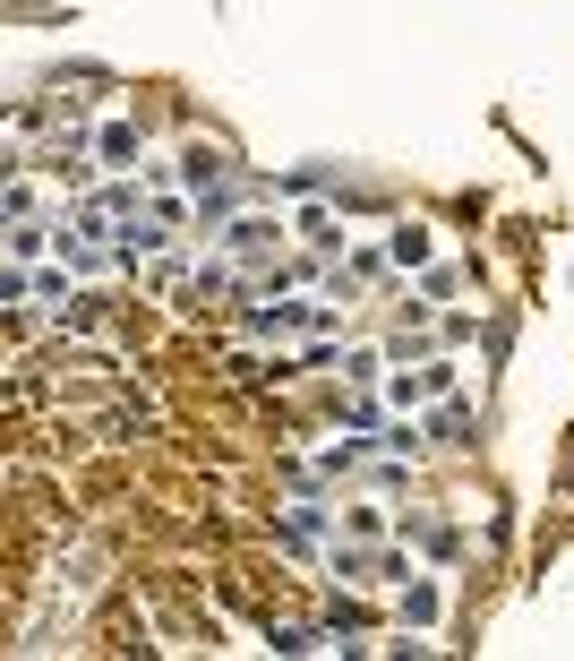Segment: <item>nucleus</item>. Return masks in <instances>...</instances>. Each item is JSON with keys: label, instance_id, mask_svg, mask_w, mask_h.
I'll use <instances>...</instances> for the list:
<instances>
[{"label": "nucleus", "instance_id": "10", "mask_svg": "<svg viewBox=\"0 0 574 661\" xmlns=\"http://www.w3.org/2000/svg\"><path fill=\"white\" fill-rule=\"evenodd\" d=\"M344 378H386V353H369V344H360V353H344Z\"/></svg>", "mask_w": 574, "mask_h": 661}, {"label": "nucleus", "instance_id": "5", "mask_svg": "<svg viewBox=\"0 0 574 661\" xmlns=\"http://www.w3.org/2000/svg\"><path fill=\"white\" fill-rule=\"evenodd\" d=\"M386 258L394 266H429V224H394L386 232Z\"/></svg>", "mask_w": 574, "mask_h": 661}, {"label": "nucleus", "instance_id": "2", "mask_svg": "<svg viewBox=\"0 0 574 661\" xmlns=\"http://www.w3.org/2000/svg\"><path fill=\"white\" fill-rule=\"evenodd\" d=\"M137 155H146V138H137V121H103V130H95V164H103V172H129Z\"/></svg>", "mask_w": 574, "mask_h": 661}, {"label": "nucleus", "instance_id": "1", "mask_svg": "<svg viewBox=\"0 0 574 661\" xmlns=\"http://www.w3.org/2000/svg\"><path fill=\"white\" fill-rule=\"evenodd\" d=\"M215 241H224L240 266H249V258H275V250H284V215H224Z\"/></svg>", "mask_w": 574, "mask_h": 661}, {"label": "nucleus", "instance_id": "8", "mask_svg": "<svg viewBox=\"0 0 574 661\" xmlns=\"http://www.w3.org/2000/svg\"><path fill=\"white\" fill-rule=\"evenodd\" d=\"M463 293V266H429V284H420V301H454Z\"/></svg>", "mask_w": 574, "mask_h": 661}, {"label": "nucleus", "instance_id": "6", "mask_svg": "<svg viewBox=\"0 0 574 661\" xmlns=\"http://www.w3.org/2000/svg\"><path fill=\"white\" fill-rule=\"evenodd\" d=\"M429 438H438V447H472V404H447V413L429 421Z\"/></svg>", "mask_w": 574, "mask_h": 661}, {"label": "nucleus", "instance_id": "3", "mask_svg": "<svg viewBox=\"0 0 574 661\" xmlns=\"http://www.w3.org/2000/svg\"><path fill=\"white\" fill-rule=\"evenodd\" d=\"M394 610H403V628H420V635H429V628H438V610H447V593H438V576H412Z\"/></svg>", "mask_w": 574, "mask_h": 661}, {"label": "nucleus", "instance_id": "7", "mask_svg": "<svg viewBox=\"0 0 574 661\" xmlns=\"http://www.w3.org/2000/svg\"><path fill=\"white\" fill-rule=\"evenodd\" d=\"M360 456H369V447H326L318 472H326V481H351V472H360Z\"/></svg>", "mask_w": 574, "mask_h": 661}, {"label": "nucleus", "instance_id": "4", "mask_svg": "<svg viewBox=\"0 0 574 661\" xmlns=\"http://www.w3.org/2000/svg\"><path fill=\"white\" fill-rule=\"evenodd\" d=\"M43 250H52V224L43 215H18L9 224V266H43Z\"/></svg>", "mask_w": 574, "mask_h": 661}, {"label": "nucleus", "instance_id": "9", "mask_svg": "<svg viewBox=\"0 0 574 661\" xmlns=\"http://www.w3.org/2000/svg\"><path fill=\"white\" fill-rule=\"evenodd\" d=\"M18 215H34V172L18 164V181H9V224H18Z\"/></svg>", "mask_w": 574, "mask_h": 661}]
</instances>
